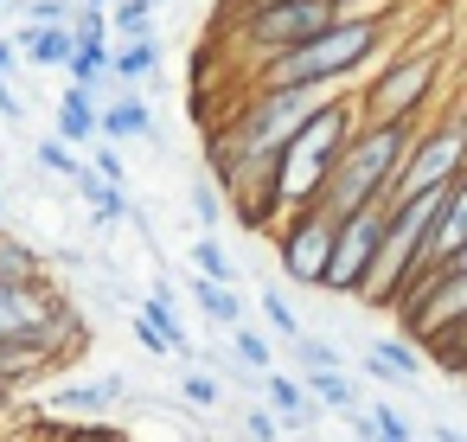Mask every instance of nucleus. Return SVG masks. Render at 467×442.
Segmentation results:
<instances>
[{"instance_id":"1","label":"nucleus","mask_w":467,"mask_h":442,"mask_svg":"<svg viewBox=\"0 0 467 442\" xmlns=\"http://www.w3.org/2000/svg\"><path fill=\"white\" fill-rule=\"evenodd\" d=\"M390 46V20H371V14H339L327 33L301 39L295 52H275L256 65V84H327V90H352L378 52Z\"/></svg>"},{"instance_id":"2","label":"nucleus","mask_w":467,"mask_h":442,"mask_svg":"<svg viewBox=\"0 0 467 442\" xmlns=\"http://www.w3.org/2000/svg\"><path fill=\"white\" fill-rule=\"evenodd\" d=\"M352 90H358V84H352ZM352 90L327 97V103L275 148L269 180H275L282 212L320 205V193H327V180H333V167H339V154H346V142H352V129H358V97H352Z\"/></svg>"},{"instance_id":"3","label":"nucleus","mask_w":467,"mask_h":442,"mask_svg":"<svg viewBox=\"0 0 467 442\" xmlns=\"http://www.w3.org/2000/svg\"><path fill=\"white\" fill-rule=\"evenodd\" d=\"M410 135H416V122H358L346 154H339V167H333V180H327V193H320V205L333 218H346L358 205L390 199V180H397V167L410 154Z\"/></svg>"},{"instance_id":"4","label":"nucleus","mask_w":467,"mask_h":442,"mask_svg":"<svg viewBox=\"0 0 467 442\" xmlns=\"http://www.w3.org/2000/svg\"><path fill=\"white\" fill-rule=\"evenodd\" d=\"M441 84H448V52H435V46L397 52V58H384V65H371L358 78V90H352L358 122H416L435 103Z\"/></svg>"},{"instance_id":"5","label":"nucleus","mask_w":467,"mask_h":442,"mask_svg":"<svg viewBox=\"0 0 467 442\" xmlns=\"http://www.w3.org/2000/svg\"><path fill=\"white\" fill-rule=\"evenodd\" d=\"M346 7L339 0H244V7H231V39L250 65L275 58V52H295L301 39L327 33Z\"/></svg>"},{"instance_id":"6","label":"nucleus","mask_w":467,"mask_h":442,"mask_svg":"<svg viewBox=\"0 0 467 442\" xmlns=\"http://www.w3.org/2000/svg\"><path fill=\"white\" fill-rule=\"evenodd\" d=\"M327 97H339V90H327V84H256V97H250L224 129H231V142H237L250 161H275V148H282Z\"/></svg>"},{"instance_id":"7","label":"nucleus","mask_w":467,"mask_h":442,"mask_svg":"<svg viewBox=\"0 0 467 442\" xmlns=\"http://www.w3.org/2000/svg\"><path fill=\"white\" fill-rule=\"evenodd\" d=\"M461 174H467V129L454 116L416 122L410 154H403V167L390 180V199H410V193H429V186H454Z\"/></svg>"},{"instance_id":"8","label":"nucleus","mask_w":467,"mask_h":442,"mask_svg":"<svg viewBox=\"0 0 467 442\" xmlns=\"http://www.w3.org/2000/svg\"><path fill=\"white\" fill-rule=\"evenodd\" d=\"M384 225H390V199L346 212L339 231H333V257H327L320 289H333V295H365V282H371V269H378V250H384Z\"/></svg>"},{"instance_id":"9","label":"nucleus","mask_w":467,"mask_h":442,"mask_svg":"<svg viewBox=\"0 0 467 442\" xmlns=\"http://www.w3.org/2000/svg\"><path fill=\"white\" fill-rule=\"evenodd\" d=\"M333 231H339V218H333L327 205H295V212H282V225H275V257H282V276H288L295 289H320L327 257H333Z\"/></svg>"},{"instance_id":"10","label":"nucleus","mask_w":467,"mask_h":442,"mask_svg":"<svg viewBox=\"0 0 467 442\" xmlns=\"http://www.w3.org/2000/svg\"><path fill=\"white\" fill-rule=\"evenodd\" d=\"M467 250V174L441 193V212H435V231H429V257H422V269H435V263H454ZM416 269V276H422Z\"/></svg>"},{"instance_id":"11","label":"nucleus","mask_w":467,"mask_h":442,"mask_svg":"<svg viewBox=\"0 0 467 442\" xmlns=\"http://www.w3.org/2000/svg\"><path fill=\"white\" fill-rule=\"evenodd\" d=\"M14 46H20V58L39 65V71H65L71 52H78V33H71V20H65V26H33V20H26Z\"/></svg>"},{"instance_id":"12","label":"nucleus","mask_w":467,"mask_h":442,"mask_svg":"<svg viewBox=\"0 0 467 442\" xmlns=\"http://www.w3.org/2000/svg\"><path fill=\"white\" fill-rule=\"evenodd\" d=\"M84 199H90V212H97V231H116V225H129L135 218V205H129V193L116 186V180H103L97 167H84L78 180H71Z\"/></svg>"},{"instance_id":"13","label":"nucleus","mask_w":467,"mask_h":442,"mask_svg":"<svg viewBox=\"0 0 467 442\" xmlns=\"http://www.w3.org/2000/svg\"><path fill=\"white\" fill-rule=\"evenodd\" d=\"M122 397H129V378L109 372V378H90V384H58V391H52V410L84 416V410H109V404H122Z\"/></svg>"},{"instance_id":"14","label":"nucleus","mask_w":467,"mask_h":442,"mask_svg":"<svg viewBox=\"0 0 467 442\" xmlns=\"http://www.w3.org/2000/svg\"><path fill=\"white\" fill-rule=\"evenodd\" d=\"M97 135L103 142H141V135H154V110L141 97H109L97 116Z\"/></svg>"},{"instance_id":"15","label":"nucleus","mask_w":467,"mask_h":442,"mask_svg":"<svg viewBox=\"0 0 467 442\" xmlns=\"http://www.w3.org/2000/svg\"><path fill=\"white\" fill-rule=\"evenodd\" d=\"M97 90H84V84H71L65 97H58V135L78 148V142H97Z\"/></svg>"},{"instance_id":"16","label":"nucleus","mask_w":467,"mask_h":442,"mask_svg":"<svg viewBox=\"0 0 467 442\" xmlns=\"http://www.w3.org/2000/svg\"><path fill=\"white\" fill-rule=\"evenodd\" d=\"M0 282H52L46 276V257L26 237H14L7 225H0Z\"/></svg>"},{"instance_id":"17","label":"nucleus","mask_w":467,"mask_h":442,"mask_svg":"<svg viewBox=\"0 0 467 442\" xmlns=\"http://www.w3.org/2000/svg\"><path fill=\"white\" fill-rule=\"evenodd\" d=\"M154 71H161V39H122L109 52V78H122V84H141Z\"/></svg>"},{"instance_id":"18","label":"nucleus","mask_w":467,"mask_h":442,"mask_svg":"<svg viewBox=\"0 0 467 442\" xmlns=\"http://www.w3.org/2000/svg\"><path fill=\"white\" fill-rule=\"evenodd\" d=\"M192 301H199V314H205V321H218V327H237V321H244V301H237V289H231V282L192 276Z\"/></svg>"},{"instance_id":"19","label":"nucleus","mask_w":467,"mask_h":442,"mask_svg":"<svg viewBox=\"0 0 467 442\" xmlns=\"http://www.w3.org/2000/svg\"><path fill=\"white\" fill-rule=\"evenodd\" d=\"M301 384H307V404H327V410H358V384H352L339 365H327V372H301Z\"/></svg>"},{"instance_id":"20","label":"nucleus","mask_w":467,"mask_h":442,"mask_svg":"<svg viewBox=\"0 0 467 442\" xmlns=\"http://www.w3.org/2000/svg\"><path fill=\"white\" fill-rule=\"evenodd\" d=\"M263 391H269V404L282 410V423H288V429H301V423H307V384H301V378L263 372Z\"/></svg>"},{"instance_id":"21","label":"nucleus","mask_w":467,"mask_h":442,"mask_svg":"<svg viewBox=\"0 0 467 442\" xmlns=\"http://www.w3.org/2000/svg\"><path fill=\"white\" fill-rule=\"evenodd\" d=\"M109 33L116 39H154V0H109Z\"/></svg>"},{"instance_id":"22","label":"nucleus","mask_w":467,"mask_h":442,"mask_svg":"<svg viewBox=\"0 0 467 442\" xmlns=\"http://www.w3.org/2000/svg\"><path fill=\"white\" fill-rule=\"evenodd\" d=\"M422 353H429L441 372H461V365H467V314H461V321H448L441 333H429V340H422Z\"/></svg>"},{"instance_id":"23","label":"nucleus","mask_w":467,"mask_h":442,"mask_svg":"<svg viewBox=\"0 0 467 442\" xmlns=\"http://www.w3.org/2000/svg\"><path fill=\"white\" fill-rule=\"evenodd\" d=\"M33 161H39L46 174H58V180H78V174L90 167V161H78V148H71L65 135H46V142L33 148Z\"/></svg>"},{"instance_id":"24","label":"nucleus","mask_w":467,"mask_h":442,"mask_svg":"<svg viewBox=\"0 0 467 442\" xmlns=\"http://www.w3.org/2000/svg\"><path fill=\"white\" fill-rule=\"evenodd\" d=\"M65 71H71V84H84V90H97V84H103V71H109V39H97V46H78Z\"/></svg>"},{"instance_id":"25","label":"nucleus","mask_w":467,"mask_h":442,"mask_svg":"<svg viewBox=\"0 0 467 442\" xmlns=\"http://www.w3.org/2000/svg\"><path fill=\"white\" fill-rule=\"evenodd\" d=\"M192 269L199 276H212V282H231V257H224V244L205 231V237H192Z\"/></svg>"},{"instance_id":"26","label":"nucleus","mask_w":467,"mask_h":442,"mask_svg":"<svg viewBox=\"0 0 467 442\" xmlns=\"http://www.w3.org/2000/svg\"><path fill=\"white\" fill-rule=\"evenodd\" d=\"M371 359H384V365H390L403 384H416V365H422V353H416L410 340H378V346H371Z\"/></svg>"},{"instance_id":"27","label":"nucleus","mask_w":467,"mask_h":442,"mask_svg":"<svg viewBox=\"0 0 467 442\" xmlns=\"http://www.w3.org/2000/svg\"><path fill=\"white\" fill-rule=\"evenodd\" d=\"M365 416H371V429H378L384 442H416V423H410V416H403L397 404H371Z\"/></svg>"},{"instance_id":"28","label":"nucleus","mask_w":467,"mask_h":442,"mask_svg":"<svg viewBox=\"0 0 467 442\" xmlns=\"http://www.w3.org/2000/svg\"><path fill=\"white\" fill-rule=\"evenodd\" d=\"M263 314H269V327H275L282 340H301V314L288 308V295H275V289H263Z\"/></svg>"},{"instance_id":"29","label":"nucleus","mask_w":467,"mask_h":442,"mask_svg":"<svg viewBox=\"0 0 467 442\" xmlns=\"http://www.w3.org/2000/svg\"><path fill=\"white\" fill-rule=\"evenodd\" d=\"M231 340H237V359L244 365H256V372H269V359H275V346L256 333V327H231Z\"/></svg>"},{"instance_id":"30","label":"nucleus","mask_w":467,"mask_h":442,"mask_svg":"<svg viewBox=\"0 0 467 442\" xmlns=\"http://www.w3.org/2000/svg\"><path fill=\"white\" fill-rule=\"evenodd\" d=\"M180 397H186V404H199V410H218V404H224V384H218V378H205V372H186V378H180Z\"/></svg>"},{"instance_id":"31","label":"nucleus","mask_w":467,"mask_h":442,"mask_svg":"<svg viewBox=\"0 0 467 442\" xmlns=\"http://www.w3.org/2000/svg\"><path fill=\"white\" fill-rule=\"evenodd\" d=\"M192 212H199V225H218L224 218V186L218 180H192Z\"/></svg>"},{"instance_id":"32","label":"nucleus","mask_w":467,"mask_h":442,"mask_svg":"<svg viewBox=\"0 0 467 442\" xmlns=\"http://www.w3.org/2000/svg\"><path fill=\"white\" fill-rule=\"evenodd\" d=\"M295 346V359H301V372H327V365H339V346H327V340H288Z\"/></svg>"},{"instance_id":"33","label":"nucleus","mask_w":467,"mask_h":442,"mask_svg":"<svg viewBox=\"0 0 467 442\" xmlns=\"http://www.w3.org/2000/svg\"><path fill=\"white\" fill-rule=\"evenodd\" d=\"M71 33H78V46H97V39H109V7H90V0H84V14L71 20Z\"/></svg>"},{"instance_id":"34","label":"nucleus","mask_w":467,"mask_h":442,"mask_svg":"<svg viewBox=\"0 0 467 442\" xmlns=\"http://www.w3.org/2000/svg\"><path fill=\"white\" fill-rule=\"evenodd\" d=\"M244 436H250V442H275V436H282V410H263V404L244 410Z\"/></svg>"},{"instance_id":"35","label":"nucleus","mask_w":467,"mask_h":442,"mask_svg":"<svg viewBox=\"0 0 467 442\" xmlns=\"http://www.w3.org/2000/svg\"><path fill=\"white\" fill-rule=\"evenodd\" d=\"M90 167H97V174H103V180H116V186H122V180H129V167H122V154H116V142H103V148H97V154H90Z\"/></svg>"},{"instance_id":"36","label":"nucleus","mask_w":467,"mask_h":442,"mask_svg":"<svg viewBox=\"0 0 467 442\" xmlns=\"http://www.w3.org/2000/svg\"><path fill=\"white\" fill-rule=\"evenodd\" d=\"M26 14H33V26H65V20H71L65 0H26Z\"/></svg>"},{"instance_id":"37","label":"nucleus","mask_w":467,"mask_h":442,"mask_svg":"<svg viewBox=\"0 0 467 442\" xmlns=\"http://www.w3.org/2000/svg\"><path fill=\"white\" fill-rule=\"evenodd\" d=\"M0 116H7V122H20V116H26V110H20V97L7 90V78H0Z\"/></svg>"},{"instance_id":"38","label":"nucleus","mask_w":467,"mask_h":442,"mask_svg":"<svg viewBox=\"0 0 467 442\" xmlns=\"http://www.w3.org/2000/svg\"><path fill=\"white\" fill-rule=\"evenodd\" d=\"M14 65H20V46H14V39H0V78H14Z\"/></svg>"},{"instance_id":"39","label":"nucleus","mask_w":467,"mask_h":442,"mask_svg":"<svg viewBox=\"0 0 467 442\" xmlns=\"http://www.w3.org/2000/svg\"><path fill=\"white\" fill-rule=\"evenodd\" d=\"M14 384H20V372H0V410L14 404Z\"/></svg>"},{"instance_id":"40","label":"nucleus","mask_w":467,"mask_h":442,"mask_svg":"<svg viewBox=\"0 0 467 442\" xmlns=\"http://www.w3.org/2000/svg\"><path fill=\"white\" fill-rule=\"evenodd\" d=\"M435 442H467V429H448V423H441V429H435Z\"/></svg>"},{"instance_id":"41","label":"nucleus","mask_w":467,"mask_h":442,"mask_svg":"<svg viewBox=\"0 0 467 442\" xmlns=\"http://www.w3.org/2000/svg\"><path fill=\"white\" fill-rule=\"evenodd\" d=\"M0 372H20V365H14V359H7V353H0ZM20 378H26V372H20Z\"/></svg>"},{"instance_id":"42","label":"nucleus","mask_w":467,"mask_h":442,"mask_svg":"<svg viewBox=\"0 0 467 442\" xmlns=\"http://www.w3.org/2000/svg\"><path fill=\"white\" fill-rule=\"evenodd\" d=\"M461 58H467V20H461Z\"/></svg>"},{"instance_id":"43","label":"nucleus","mask_w":467,"mask_h":442,"mask_svg":"<svg viewBox=\"0 0 467 442\" xmlns=\"http://www.w3.org/2000/svg\"><path fill=\"white\" fill-rule=\"evenodd\" d=\"M0 225H7V193H0Z\"/></svg>"},{"instance_id":"44","label":"nucleus","mask_w":467,"mask_h":442,"mask_svg":"<svg viewBox=\"0 0 467 442\" xmlns=\"http://www.w3.org/2000/svg\"><path fill=\"white\" fill-rule=\"evenodd\" d=\"M339 7H358V0H339ZM365 7H378V0H365Z\"/></svg>"},{"instance_id":"45","label":"nucleus","mask_w":467,"mask_h":442,"mask_svg":"<svg viewBox=\"0 0 467 442\" xmlns=\"http://www.w3.org/2000/svg\"><path fill=\"white\" fill-rule=\"evenodd\" d=\"M84 442H116V436H84Z\"/></svg>"},{"instance_id":"46","label":"nucleus","mask_w":467,"mask_h":442,"mask_svg":"<svg viewBox=\"0 0 467 442\" xmlns=\"http://www.w3.org/2000/svg\"><path fill=\"white\" fill-rule=\"evenodd\" d=\"M454 378H461V384H467V365H461V372H454Z\"/></svg>"},{"instance_id":"47","label":"nucleus","mask_w":467,"mask_h":442,"mask_svg":"<svg viewBox=\"0 0 467 442\" xmlns=\"http://www.w3.org/2000/svg\"><path fill=\"white\" fill-rule=\"evenodd\" d=\"M90 7H109V0H90Z\"/></svg>"},{"instance_id":"48","label":"nucleus","mask_w":467,"mask_h":442,"mask_svg":"<svg viewBox=\"0 0 467 442\" xmlns=\"http://www.w3.org/2000/svg\"><path fill=\"white\" fill-rule=\"evenodd\" d=\"M454 263H467V250H461V257H454Z\"/></svg>"},{"instance_id":"49","label":"nucleus","mask_w":467,"mask_h":442,"mask_svg":"<svg viewBox=\"0 0 467 442\" xmlns=\"http://www.w3.org/2000/svg\"><path fill=\"white\" fill-rule=\"evenodd\" d=\"M237 7H244V0H237Z\"/></svg>"}]
</instances>
